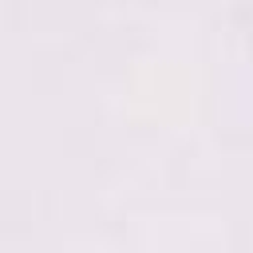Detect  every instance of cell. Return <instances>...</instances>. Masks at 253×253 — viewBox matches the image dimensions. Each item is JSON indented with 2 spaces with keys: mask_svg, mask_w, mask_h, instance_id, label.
<instances>
[]
</instances>
